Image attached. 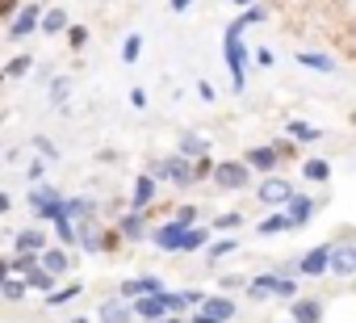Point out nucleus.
<instances>
[{"instance_id":"nucleus-1","label":"nucleus","mask_w":356,"mask_h":323,"mask_svg":"<svg viewBox=\"0 0 356 323\" xmlns=\"http://www.w3.org/2000/svg\"><path fill=\"white\" fill-rule=\"evenodd\" d=\"M222 59H227V72H231V88L239 97L248 88V63H252V51L243 42V26L239 22H227V30H222Z\"/></svg>"},{"instance_id":"nucleus-2","label":"nucleus","mask_w":356,"mask_h":323,"mask_svg":"<svg viewBox=\"0 0 356 323\" xmlns=\"http://www.w3.org/2000/svg\"><path fill=\"white\" fill-rule=\"evenodd\" d=\"M210 181H214L218 189H227V194H231V189L239 194V189H252V185H256V173L243 164V159H218L214 173H210Z\"/></svg>"},{"instance_id":"nucleus-3","label":"nucleus","mask_w":356,"mask_h":323,"mask_svg":"<svg viewBox=\"0 0 356 323\" xmlns=\"http://www.w3.org/2000/svg\"><path fill=\"white\" fill-rule=\"evenodd\" d=\"M151 173H155V181H168V185H176V189H189V185H197V177H193V159H185L181 151L163 155V159H159V164H155Z\"/></svg>"},{"instance_id":"nucleus-4","label":"nucleus","mask_w":356,"mask_h":323,"mask_svg":"<svg viewBox=\"0 0 356 323\" xmlns=\"http://www.w3.org/2000/svg\"><path fill=\"white\" fill-rule=\"evenodd\" d=\"M30 210H34V219H38V223H55V219L63 214V194H59L51 181L30 185Z\"/></svg>"},{"instance_id":"nucleus-5","label":"nucleus","mask_w":356,"mask_h":323,"mask_svg":"<svg viewBox=\"0 0 356 323\" xmlns=\"http://www.w3.org/2000/svg\"><path fill=\"white\" fill-rule=\"evenodd\" d=\"M235 315H239V306H235L231 294H206L202 298V310H193L189 323H231Z\"/></svg>"},{"instance_id":"nucleus-6","label":"nucleus","mask_w":356,"mask_h":323,"mask_svg":"<svg viewBox=\"0 0 356 323\" xmlns=\"http://www.w3.org/2000/svg\"><path fill=\"white\" fill-rule=\"evenodd\" d=\"M293 194H298V189H293L285 177H260V181H256V198H260V206H268V210H281Z\"/></svg>"},{"instance_id":"nucleus-7","label":"nucleus","mask_w":356,"mask_h":323,"mask_svg":"<svg viewBox=\"0 0 356 323\" xmlns=\"http://www.w3.org/2000/svg\"><path fill=\"white\" fill-rule=\"evenodd\" d=\"M42 9H47V5H34V0H30V5H22V9L13 13V22H9V38H13V42H26L30 34H38Z\"/></svg>"},{"instance_id":"nucleus-8","label":"nucleus","mask_w":356,"mask_h":323,"mask_svg":"<svg viewBox=\"0 0 356 323\" xmlns=\"http://www.w3.org/2000/svg\"><path fill=\"white\" fill-rule=\"evenodd\" d=\"M327 277H356V244L352 239H331Z\"/></svg>"},{"instance_id":"nucleus-9","label":"nucleus","mask_w":356,"mask_h":323,"mask_svg":"<svg viewBox=\"0 0 356 323\" xmlns=\"http://www.w3.org/2000/svg\"><path fill=\"white\" fill-rule=\"evenodd\" d=\"M185 231L189 227H181V223H163V227H155V231H147V244L151 248H159V252H168V256H181V244H185Z\"/></svg>"},{"instance_id":"nucleus-10","label":"nucleus","mask_w":356,"mask_h":323,"mask_svg":"<svg viewBox=\"0 0 356 323\" xmlns=\"http://www.w3.org/2000/svg\"><path fill=\"white\" fill-rule=\"evenodd\" d=\"M243 164H248L256 177H273V173H277V164H281V155H277V147H273V143H256V147H248V151H243Z\"/></svg>"},{"instance_id":"nucleus-11","label":"nucleus","mask_w":356,"mask_h":323,"mask_svg":"<svg viewBox=\"0 0 356 323\" xmlns=\"http://www.w3.org/2000/svg\"><path fill=\"white\" fill-rule=\"evenodd\" d=\"M327 260H331V244H314L306 256H298V277H302V281L327 277Z\"/></svg>"},{"instance_id":"nucleus-12","label":"nucleus","mask_w":356,"mask_h":323,"mask_svg":"<svg viewBox=\"0 0 356 323\" xmlns=\"http://www.w3.org/2000/svg\"><path fill=\"white\" fill-rule=\"evenodd\" d=\"M281 210L289 214V227L298 231V227H306V223L318 214V198H310V194H293V198H289Z\"/></svg>"},{"instance_id":"nucleus-13","label":"nucleus","mask_w":356,"mask_h":323,"mask_svg":"<svg viewBox=\"0 0 356 323\" xmlns=\"http://www.w3.org/2000/svg\"><path fill=\"white\" fill-rule=\"evenodd\" d=\"M97 323H134V306H130V298H105L101 306H97Z\"/></svg>"},{"instance_id":"nucleus-14","label":"nucleus","mask_w":356,"mask_h":323,"mask_svg":"<svg viewBox=\"0 0 356 323\" xmlns=\"http://www.w3.org/2000/svg\"><path fill=\"white\" fill-rule=\"evenodd\" d=\"M155 194H159L155 173H138V177H134V189H130V210H147V206L155 202Z\"/></svg>"},{"instance_id":"nucleus-15","label":"nucleus","mask_w":356,"mask_h":323,"mask_svg":"<svg viewBox=\"0 0 356 323\" xmlns=\"http://www.w3.org/2000/svg\"><path fill=\"white\" fill-rule=\"evenodd\" d=\"M47 248H51V235H47L42 227H26V231H17V235H13V252L38 256V252H47Z\"/></svg>"},{"instance_id":"nucleus-16","label":"nucleus","mask_w":356,"mask_h":323,"mask_svg":"<svg viewBox=\"0 0 356 323\" xmlns=\"http://www.w3.org/2000/svg\"><path fill=\"white\" fill-rule=\"evenodd\" d=\"M159 290H163V277H159V273H143V277L122 281V290H118V294L134 302V298H147V294H159Z\"/></svg>"},{"instance_id":"nucleus-17","label":"nucleus","mask_w":356,"mask_h":323,"mask_svg":"<svg viewBox=\"0 0 356 323\" xmlns=\"http://www.w3.org/2000/svg\"><path fill=\"white\" fill-rule=\"evenodd\" d=\"M281 277L285 273H256V277H248V298L252 302H264V298H277V285H281Z\"/></svg>"},{"instance_id":"nucleus-18","label":"nucleus","mask_w":356,"mask_h":323,"mask_svg":"<svg viewBox=\"0 0 356 323\" xmlns=\"http://www.w3.org/2000/svg\"><path fill=\"white\" fill-rule=\"evenodd\" d=\"M293 59H298V68L318 72V76H335V72H339V63H335L331 55H323V51H293Z\"/></svg>"},{"instance_id":"nucleus-19","label":"nucleus","mask_w":356,"mask_h":323,"mask_svg":"<svg viewBox=\"0 0 356 323\" xmlns=\"http://www.w3.org/2000/svg\"><path fill=\"white\" fill-rule=\"evenodd\" d=\"M97 210H101V202H97L92 194H72V198H63V214L76 219V223H80V219H92Z\"/></svg>"},{"instance_id":"nucleus-20","label":"nucleus","mask_w":356,"mask_h":323,"mask_svg":"<svg viewBox=\"0 0 356 323\" xmlns=\"http://www.w3.org/2000/svg\"><path fill=\"white\" fill-rule=\"evenodd\" d=\"M118 235L130 239V244H143V239H147V210H130V214H122Z\"/></svg>"},{"instance_id":"nucleus-21","label":"nucleus","mask_w":356,"mask_h":323,"mask_svg":"<svg viewBox=\"0 0 356 323\" xmlns=\"http://www.w3.org/2000/svg\"><path fill=\"white\" fill-rule=\"evenodd\" d=\"M76 227H80V248H84L88 256L105 252V235H101V223H97V214H92V219H80Z\"/></svg>"},{"instance_id":"nucleus-22","label":"nucleus","mask_w":356,"mask_h":323,"mask_svg":"<svg viewBox=\"0 0 356 323\" xmlns=\"http://www.w3.org/2000/svg\"><path fill=\"white\" fill-rule=\"evenodd\" d=\"M38 265L55 277H67L72 273V248H47V252H38Z\"/></svg>"},{"instance_id":"nucleus-23","label":"nucleus","mask_w":356,"mask_h":323,"mask_svg":"<svg viewBox=\"0 0 356 323\" xmlns=\"http://www.w3.org/2000/svg\"><path fill=\"white\" fill-rule=\"evenodd\" d=\"M289 319L293 323H323V302L318 298H289Z\"/></svg>"},{"instance_id":"nucleus-24","label":"nucleus","mask_w":356,"mask_h":323,"mask_svg":"<svg viewBox=\"0 0 356 323\" xmlns=\"http://www.w3.org/2000/svg\"><path fill=\"white\" fill-rule=\"evenodd\" d=\"M235 252H239V235L231 231V235H218V239H210L202 256H206V265H218V260H227V256H235Z\"/></svg>"},{"instance_id":"nucleus-25","label":"nucleus","mask_w":356,"mask_h":323,"mask_svg":"<svg viewBox=\"0 0 356 323\" xmlns=\"http://www.w3.org/2000/svg\"><path fill=\"white\" fill-rule=\"evenodd\" d=\"M130 306H134V315H138L143 323H155V319L168 315V306H163V290H159V294H147V298H134Z\"/></svg>"},{"instance_id":"nucleus-26","label":"nucleus","mask_w":356,"mask_h":323,"mask_svg":"<svg viewBox=\"0 0 356 323\" xmlns=\"http://www.w3.org/2000/svg\"><path fill=\"white\" fill-rule=\"evenodd\" d=\"M84 294V281H67V285H55L51 294H42V306L47 310H55V306H67V302H76Z\"/></svg>"},{"instance_id":"nucleus-27","label":"nucleus","mask_w":356,"mask_h":323,"mask_svg":"<svg viewBox=\"0 0 356 323\" xmlns=\"http://www.w3.org/2000/svg\"><path fill=\"white\" fill-rule=\"evenodd\" d=\"M281 231H293L285 210H268V214L256 223V235H260V239H268V235H281Z\"/></svg>"},{"instance_id":"nucleus-28","label":"nucleus","mask_w":356,"mask_h":323,"mask_svg":"<svg viewBox=\"0 0 356 323\" xmlns=\"http://www.w3.org/2000/svg\"><path fill=\"white\" fill-rule=\"evenodd\" d=\"M176 151H181L185 159H202V155L210 151V139L197 134V130H185V134H181V147H176Z\"/></svg>"},{"instance_id":"nucleus-29","label":"nucleus","mask_w":356,"mask_h":323,"mask_svg":"<svg viewBox=\"0 0 356 323\" xmlns=\"http://www.w3.org/2000/svg\"><path fill=\"white\" fill-rule=\"evenodd\" d=\"M302 181H310V185H327V181H331V164H327V159H318V155L302 159Z\"/></svg>"},{"instance_id":"nucleus-30","label":"nucleus","mask_w":356,"mask_h":323,"mask_svg":"<svg viewBox=\"0 0 356 323\" xmlns=\"http://www.w3.org/2000/svg\"><path fill=\"white\" fill-rule=\"evenodd\" d=\"M67 26H72V22H67V9H42V26H38V34L59 38Z\"/></svg>"},{"instance_id":"nucleus-31","label":"nucleus","mask_w":356,"mask_h":323,"mask_svg":"<svg viewBox=\"0 0 356 323\" xmlns=\"http://www.w3.org/2000/svg\"><path fill=\"white\" fill-rule=\"evenodd\" d=\"M210 239H214V231H210L206 223H197V227H189V231H185V244H181V252H185V256H193V252H206V244H210Z\"/></svg>"},{"instance_id":"nucleus-32","label":"nucleus","mask_w":356,"mask_h":323,"mask_svg":"<svg viewBox=\"0 0 356 323\" xmlns=\"http://www.w3.org/2000/svg\"><path fill=\"white\" fill-rule=\"evenodd\" d=\"M285 134H289L293 143H318V139H323V130L310 126V122H302V118H289V122H285Z\"/></svg>"},{"instance_id":"nucleus-33","label":"nucleus","mask_w":356,"mask_h":323,"mask_svg":"<svg viewBox=\"0 0 356 323\" xmlns=\"http://www.w3.org/2000/svg\"><path fill=\"white\" fill-rule=\"evenodd\" d=\"M67 101H72V76H51V105L67 113Z\"/></svg>"},{"instance_id":"nucleus-34","label":"nucleus","mask_w":356,"mask_h":323,"mask_svg":"<svg viewBox=\"0 0 356 323\" xmlns=\"http://www.w3.org/2000/svg\"><path fill=\"white\" fill-rule=\"evenodd\" d=\"M22 277H26V285H30V290H38V294H51V290L59 285V277H55V273H47L42 265H34V269H30V273H22Z\"/></svg>"},{"instance_id":"nucleus-35","label":"nucleus","mask_w":356,"mask_h":323,"mask_svg":"<svg viewBox=\"0 0 356 323\" xmlns=\"http://www.w3.org/2000/svg\"><path fill=\"white\" fill-rule=\"evenodd\" d=\"M55 239H59L63 248H76V244H80V227H76V219L59 214V219H55Z\"/></svg>"},{"instance_id":"nucleus-36","label":"nucleus","mask_w":356,"mask_h":323,"mask_svg":"<svg viewBox=\"0 0 356 323\" xmlns=\"http://www.w3.org/2000/svg\"><path fill=\"white\" fill-rule=\"evenodd\" d=\"M243 30H252V26H264L268 22V5H260V0H256V5H248V9H239V17H235Z\"/></svg>"},{"instance_id":"nucleus-37","label":"nucleus","mask_w":356,"mask_h":323,"mask_svg":"<svg viewBox=\"0 0 356 323\" xmlns=\"http://www.w3.org/2000/svg\"><path fill=\"white\" fill-rule=\"evenodd\" d=\"M26 294H30L26 277H5V281H0V298H5V302H22Z\"/></svg>"},{"instance_id":"nucleus-38","label":"nucleus","mask_w":356,"mask_h":323,"mask_svg":"<svg viewBox=\"0 0 356 323\" xmlns=\"http://www.w3.org/2000/svg\"><path fill=\"white\" fill-rule=\"evenodd\" d=\"M26 72H34V59H30V55H13V59L5 63V72H0V76H9V80H22Z\"/></svg>"},{"instance_id":"nucleus-39","label":"nucleus","mask_w":356,"mask_h":323,"mask_svg":"<svg viewBox=\"0 0 356 323\" xmlns=\"http://www.w3.org/2000/svg\"><path fill=\"white\" fill-rule=\"evenodd\" d=\"M172 223H181V227H197V223H202V206H193V202H185V206H176Z\"/></svg>"},{"instance_id":"nucleus-40","label":"nucleus","mask_w":356,"mask_h":323,"mask_svg":"<svg viewBox=\"0 0 356 323\" xmlns=\"http://www.w3.org/2000/svg\"><path fill=\"white\" fill-rule=\"evenodd\" d=\"M63 34H67V47H72V51H84V47H88V38H92V34H88V26H76V22H72Z\"/></svg>"},{"instance_id":"nucleus-41","label":"nucleus","mask_w":356,"mask_h":323,"mask_svg":"<svg viewBox=\"0 0 356 323\" xmlns=\"http://www.w3.org/2000/svg\"><path fill=\"white\" fill-rule=\"evenodd\" d=\"M138 55H143V34H126V42H122V63H138Z\"/></svg>"},{"instance_id":"nucleus-42","label":"nucleus","mask_w":356,"mask_h":323,"mask_svg":"<svg viewBox=\"0 0 356 323\" xmlns=\"http://www.w3.org/2000/svg\"><path fill=\"white\" fill-rule=\"evenodd\" d=\"M30 143H34V151H38L42 159H59V147H55V139H51V134H34Z\"/></svg>"},{"instance_id":"nucleus-43","label":"nucleus","mask_w":356,"mask_h":323,"mask_svg":"<svg viewBox=\"0 0 356 323\" xmlns=\"http://www.w3.org/2000/svg\"><path fill=\"white\" fill-rule=\"evenodd\" d=\"M214 227H218V231H239V227H243V214H239V210H227V214L214 219Z\"/></svg>"},{"instance_id":"nucleus-44","label":"nucleus","mask_w":356,"mask_h":323,"mask_svg":"<svg viewBox=\"0 0 356 323\" xmlns=\"http://www.w3.org/2000/svg\"><path fill=\"white\" fill-rule=\"evenodd\" d=\"M243 285H248L243 273H227V277H218V290H222V294H235V290H243Z\"/></svg>"},{"instance_id":"nucleus-45","label":"nucleus","mask_w":356,"mask_h":323,"mask_svg":"<svg viewBox=\"0 0 356 323\" xmlns=\"http://www.w3.org/2000/svg\"><path fill=\"white\" fill-rule=\"evenodd\" d=\"M298 290H302V277H281V285H277V298H298Z\"/></svg>"},{"instance_id":"nucleus-46","label":"nucleus","mask_w":356,"mask_h":323,"mask_svg":"<svg viewBox=\"0 0 356 323\" xmlns=\"http://www.w3.org/2000/svg\"><path fill=\"white\" fill-rule=\"evenodd\" d=\"M26 181L30 185H42L47 181V164H42V159H30V164H26Z\"/></svg>"},{"instance_id":"nucleus-47","label":"nucleus","mask_w":356,"mask_h":323,"mask_svg":"<svg viewBox=\"0 0 356 323\" xmlns=\"http://www.w3.org/2000/svg\"><path fill=\"white\" fill-rule=\"evenodd\" d=\"M214 164H218V159H210V155H202V159H193V177H197V181H210V173H214Z\"/></svg>"},{"instance_id":"nucleus-48","label":"nucleus","mask_w":356,"mask_h":323,"mask_svg":"<svg viewBox=\"0 0 356 323\" xmlns=\"http://www.w3.org/2000/svg\"><path fill=\"white\" fill-rule=\"evenodd\" d=\"M17 9H22V5H17V0H0V22H5V26H9Z\"/></svg>"},{"instance_id":"nucleus-49","label":"nucleus","mask_w":356,"mask_h":323,"mask_svg":"<svg viewBox=\"0 0 356 323\" xmlns=\"http://www.w3.org/2000/svg\"><path fill=\"white\" fill-rule=\"evenodd\" d=\"M197 97H202V101H206V105H210V101H214V84H210V80H206V76H197Z\"/></svg>"},{"instance_id":"nucleus-50","label":"nucleus","mask_w":356,"mask_h":323,"mask_svg":"<svg viewBox=\"0 0 356 323\" xmlns=\"http://www.w3.org/2000/svg\"><path fill=\"white\" fill-rule=\"evenodd\" d=\"M252 59H256V63H260V68H273V63H277V55H273V51H268V47H260V51H256V55H252Z\"/></svg>"},{"instance_id":"nucleus-51","label":"nucleus","mask_w":356,"mask_h":323,"mask_svg":"<svg viewBox=\"0 0 356 323\" xmlns=\"http://www.w3.org/2000/svg\"><path fill=\"white\" fill-rule=\"evenodd\" d=\"M273 147H277V155H293V151H298V143H293V139H277Z\"/></svg>"},{"instance_id":"nucleus-52","label":"nucleus","mask_w":356,"mask_h":323,"mask_svg":"<svg viewBox=\"0 0 356 323\" xmlns=\"http://www.w3.org/2000/svg\"><path fill=\"white\" fill-rule=\"evenodd\" d=\"M193 5H197V0H168V9H172V13H189Z\"/></svg>"},{"instance_id":"nucleus-53","label":"nucleus","mask_w":356,"mask_h":323,"mask_svg":"<svg viewBox=\"0 0 356 323\" xmlns=\"http://www.w3.org/2000/svg\"><path fill=\"white\" fill-rule=\"evenodd\" d=\"M130 105H134V109H147V93H143V88H130Z\"/></svg>"},{"instance_id":"nucleus-54","label":"nucleus","mask_w":356,"mask_h":323,"mask_svg":"<svg viewBox=\"0 0 356 323\" xmlns=\"http://www.w3.org/2000/svg\"><path fill=\"white\" fill-rule=\"evenodd\" d=\"M202 298H206V290H185V302L189 306H202Z\"/></svg>"},{"instance_id":"nucleus-55","label":"nucleus","mask_w":356,"mask_h":323,"mask_svg":"<svg viewBox=\"0 0 356 323\" xmlns=\"http://www.w3.org/2000/svg\"><path fill=\"white\" fill-rule=\"evenodd\" d=\"M9 210H13V198H9V194H5V189H0V219H5V214H9Z\"/></svg>"},{"instance_id":"nucleus-56","label":"nucleus","mask_w":356,"mask_h":323,"mask_svg":"<svg viewBox=\"0 0 356 323\" xmlns=\"http://www.w3.org/2000/svg\"><path fill=\"white\" fill-rule=\"evenodd\" d=\"M5 277H13V269H9V260H5V256H0V281H5Z\"/></svg>"},{"instance_id":"nucleus-57","label":"nucleus","mask_w":356,"mask_h":323,"mask_svg":"<svg viewBox=\"0 0 356 323\" xmlns=\"http://www.w3.org/2000/svg\"><path fill=\"white\" fill-rule=\"evenodd\" d=\"M155 323H185L181 315H163V319H155Z\"/></svg>"},{"instance_id":"nucleus-58","label":"nucleus","mask_w":356,"mask_h":323,"mask_svg":"<svg viewBox=\"0 0 356 323\" xmlns=\"http://www.w3.org/2000/svg\"><path fill=\"white\" fill-rule=\"evenodd\" d=\"M227 5H235V9H248V5H256V0H227Z\"/></svg>"},{"instance_id":"nucleus-59","label":"nucleus","mask_w":356,"mask_h":323,"mask_svg":"<svg viewBox=\"0 0 356 323\" xmlns=\"http://www.w3.org/2000/svg\"><path fill=\"white\" fill-rule=\"evenodd\" d=\"M72 323H88V319H72Z\"/></svg>"},{"instance_id":"nucleus-60","label":"nucleus","mask_w":356,"mask_h":323,"mask_svg":"<svg viewBox=\"0 0 356 323\" xmlns=\"http://www.w3.org/2000/svg\"><path fill=\"white\" fill-rule=\"evenodd\" d=\"M352 122H356V113H352Z\"/></svg>"},{"instance_id":"nucleus-61","label":"nucleus","mask_w":356,"mask_h":323,"mask_svg":"<svg viewBox=\"0 0 356 323\" xmlns=\"http://www.w3.org/2000/svg\"><path fill=\"white\" fill-rule=\"evenodd\" d=\"M289 323H293V319H289Z\"/></svg>"}]
</instances>
